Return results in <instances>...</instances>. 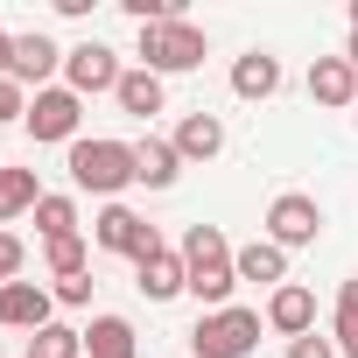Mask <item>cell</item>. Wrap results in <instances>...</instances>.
Returning a JSON list of instances; mask_svg holds the SVG:
<instances>
[{
	"instance_id": "cell-29",
	"label": "cell",
	"mask_w": 358,
	"mask_h": 358,
	"mask_svg": "<svg viewBox=\"0 0 358 358\" xmlns=\"http://www.w3.org/2000/svg\"><path fill=\"white\" fill-rule=\"evenodd\" d=\"M8 71H15V36L0 29V78H8Z\"/></svg>"
},
{
	"instance_id": "cell-6",
	"label": "cell",
	"mask_w": 358,
	"mask_h": 358,
	"mask_svg": "<svg viewBox=\"0 0 358 358\" xmlns=\"http://www.w3.org/2000/svg\"><path fill=\"white\" fill-rule=\"evenodd\" d=\"M267 239H274L281 253L316 246V239H323V204H316L309 190H281V197L267 204Z\"/></svg>"
},
{
	"instance_id": "cell-23",
	"label": "cell",
	"mask_w": 358,
	"mask_h": 358,
	"mask_svg": "<svg viewBox=\"0 0 358 358\" xmlns=\"http://www.w3.org/2000/svg\"><path fill=\"white\" fill-rule=\"evenodd\" d=\"M43 260H50V274H57V281L92 274V267H85V239H50V246H43Z\"/></svg>"
},
{
	"instance_id": "cell-28",
	"label": "cell",
	"mask_w": 358,
	"mask_h": 358,
	"mask_svg": "<svg viewBox=\"0 0 358 358\" xmlns=\"http://www.w3.org/2000/svg\"><path fill=\"white\" fill-rule=\"evenodd\" d=\"M288 358H337V344L309 330V337H295V344H288Z\"/></svg>"
},
{
	"instance_id": "cell-8",
	"label": "cell",
	"mask_w": 358,
	"mask_h": 358,
	"mask_svg": "<svg viewBox=\"0 0 358 358\" xmlns=\"http://www.w3.org/2000/svg\"><path fill=\"white\" fill-rule=\"evenodd\" d=\"M78 120H85V99H78L71 85H50V92L29 99V120H22V127H29V141H64V148H71V141H78Z\"/></svg>"
},
{
	"instance_id": "cell-5",
	"label": "cell",
	"mask_w": 358,
	"mask_h": 358,
	"mask_svg": "<svg viewBox=\"0 0 358 358\" xmlns=\"http://www.w3.org/2000/svg\"><path fill=\"white\" fill-rule=\"evenodd\" d=\"M92 239H99L106 253H127L134 267L162 253V232H155V225H148V218H141L134 204H106V211L92 218Z\"/></svg>"
},
{
	"instance_id": "cell-31",
	"label": "cell",
	"mask_w": 358,
	"mask_h": 358,
	"mask_svg": "<svg viewBox=\"0 0 358 358\" xmlns=\"http://www.w3.org/2000/svg\"><path fill=\"white\" fill-rule=\"evenodd\" d=\"M344 358H358V337H351V344H344Z\"/></svg>"
},
{
	"instance_id": "cell-25",
	"label": "cell",
	"mask_w": 358,
	"mask_h": 358,
	"mask_svg": "<svg viewBox=\"0 0 358 358\" xmlns=\"http://www.w3.org/2000/svg\"><path fill=\"white\" fill-rule=\"evenodd\" d=\"M22 267H29V246H22L15 232H0V288H8V281H22Z\"/></svg>"
},
{
	"instance_id": "cell-20",
	"label": "cell",
	"mask_w": 358,
	"mask_h": 358,
	"mask_svg": "<svg viewBox=\"0 0 358 358\" xmlns=\"http://www.w3.org/2000/svg\"><path fill=\"white\" fill-rule=\"evenodd\" d=\"M29 218H36L43 246H50V239H78V197H64V190H43V204H36Z\"/></svg>"
},
{
	"instance_id": "cell-27",
	"label": "cell",
	"mask_w": 358,
	"mask_h": 358,
	"mask_svg": "<svg viewBox=\"0 0 358 358\" xmlns=\"http://www.w3.org/2000/svg\"><path fill=\"white\" fill-rule=\"evenodd\" d=\"M50 295H57L64 309H85V302H92V274H71V281H57Z\"/></svg>"
},
{
	"instance_id": "cell-7",
	"label": "cell",
	"mask_w": 358,
	"mask_h": 358,
	"mask_svg": "<svg viewBox=\"0 0 358 358\" xmlns=\"http://www.w3.org/2000/svg\"><path fill=\"white\" fill-rule=\"evenodd\" d=\"M120 50H106V43H78V50H64V85L78 92V99H99V92H120Z\"/></svg>"
},
{
	"instance_id": "cell-35",
	"label": "cell",
	"mask_w": 358,
	"mask_h": 358,
	"mask_svg": "<svg viewBox=\"0 0 358 358\" xmlns=\"http://www.w3.org/2000/svg\"><path fill=\"white\" fill-rule=\"evenodd\" d=\"M22 358H29V351H22Z\"/></svg>"
},
{
	"instance_id": "cell-32",
	"label": "cell",
	"mask_w": 358,
	"mask_h": 358,
	"mask_svg": "<svg viewBox=\"0 0 358 358\" xmlns=\"http://www.w3.org/2000/svg\"><path fill=\"white\" fill-rule=\"evenodd\" d=\"M351 29H358V0H351Z\"/></svg>"
},
{
	"instance_id": "cell-13",
	"label": "cell",
	"mask_w": 358,
	"mask_h": 358,
	"mask_svg": "<svg viewBox=\"0 0 358 358\" xmlns=\"http://www.w3.org/2000/svg\"><path fill=\"white\" fill-rule=\"evenodd\" d=\"M176 176H183V155H176V141H162V134L134 141V183H148V190H169Z\"/></svg>"
},
{
	"instance_id": "cell-34",
	"label": "cell",
	"mask_w": 358,
	"mask_h": 358,
	"mask_svg": "<svg viewBox=\"0 0 358 358\" xmlns=\"http://www.w3.org/2000/svg\"><path fill=\"white\" fill-rule=\"evenodd\" d=\"M0 169H8V162H0Z\"/></svg>"
},
{
	"instance_id": "cell-19",
	"label": "cell",
	"mask_w": 358,
	"mask_h": 358,
	"mask_svg": "<svg viewBox=\"0 0 358 358\" xmlns=\"http://www.w3.org/2000/svg\"><path fill=\"white\" fill-rule=\"evenodd\" d=\"M113 99H120V113H134V120H155V113H162V78L134 64V71L120 78V92H113Z\"/></svg>"
},
{
	"instance_id": "cell-22",
	"label": "cell",
	"mask_w": 358,
	"mask_h": 358,
	"mask_svg": "<svg viewBox=\"0 0 358 358\" xmlns=\"http://www.w3.org/2000/svg\"><path fill=\"white\" fill-rule=\"evenodd\" d=\"M29 358H85V330L50 323V330H36V337H29Z\"/></svg>"
},
{
	"instance_id": "cell-30",
	"label": "cell",
	"mask_w": 358,
	"mask_h": 358,
	"mask_svg": "<svg viewBox=\"0 0 358 358\" xmlns=\"http://www.w3.org/2000/svg\"><path fill=\"white\" fill-rule=\"evenodd\" d=\"M344 57H351V71H358V29H351V50H344Z\"/></svg>"
},
{
	"instance_id": "cell-11",
	"label": "cell",
	"mask_w": 358,
	"mask_h": 358,
	"mask_svg": "<svg viewBox=\"0 0 358 358\" xmlns=\"http://www.w3.org/2000/svg\"><path fill=\"white\" fill-rule=\"evenodd\" d=\"M267 330H281L288 344L309 337V330H316V295H309L302 281H281V288L267 295Z\"/></svg>"
},
{
	"instance_id": "cell-3",
	"label": "cell",
	"mask_w": 358,
	"mask_h": 358,
	"mask_svg": "<svg viewBox=\"0 0 358 358\" xmlns=\"http://www.w3.org/2000/svg\"><path fill=\"white\" fill-rule=\"evenodd\" d=\"M204 29L190 22V15H169V22H155V29H141V43H134V57H141V71H155V78H176V71H197L204 64Z\"/></svg>"
},
{
	"instance_id": "cell-17",
	"label": "cell",
	"mask_w": 358,
	"mask_h": 358,
	"mask_svg": "<svg viewBox=\"0 0 358 358\" xmlns=\"http://www.w3.org/2000/svg\"><path fill=\"white\" fill-rule=\"evenodd\" d=\"M85 358H141V337L127 316H92L85 330Z\"/></svg>"
},
{
	"instance_id": "cell-24",
	"label": "cell",
	"mask_w": 358,
	"mask_h": 358,
	"mask_svg": "<svg viewBox=\"0 0 358 358\" xmlns=\"http://www.w3.org/2000/svg\"><path fill=\"white\" fill-rule=\"evenodd\" d=\"M330 323H337V344H351V337H358V274L337 288V316H330Z\"/></svg>"
},
{
	"instance_id": "cell-21",
	"label": "cell",
	"mask_w": 358,
	"mask_h": 358,
	"mask_svg": "<svg viewBox=\"0 0 358 358\" xmlns=\"http://www.w3.org/2000/svg\"><path fill=\"white\" fill-rule=\"evenodd\" d=\"M239 281H267V288H281V281H288V253H281L274 239L239 246Z\"/></svg>"
},
{
	"instance_id": "cell-1",
	"label": "cell",
	"mask_w": 358,
	"mask_h": 358,
	"mask_svg": "<svg viewBox=\"0 0 358 358\" xmlns=\"http://www.w3.org/2000/svg\"><path fill=\"white\" fill-rule=\"evenodd\" d=\"M183 274H190V295L211 309H232V288H239V246L218 232V225H190L183 232Z\"/></svg>"
},
{
	"instance_id": "cell-12",
	"label": "cell",
	"mask_w": 358,
	"mask_h": 358,
	"mask_svg": "<svg viewBox=\"0 0 358 358\" xmlns=\"http://www.w3.org/2000/svg\"><path fill=\"white\" fill-rule=\"evenodd\" d=\"M309 99L316 106H358V71H351V57H316L309 64Z\"/></svg>"
},
{
	"instance_id": "cell-9",
	"label": "cell",
	"mask_w": 358,
	"mask_h": 358,
	"mask_svg": "<svg viewBox=\"0 0 358 358\" xmlns=\"http://www.w3.org/2000/svg\"><path fill=\"white\" fill-rule=\"evenodd\" d=\"M57 323V295L43 288V281H8L0 288V330H50Z\"/></svg>"
},
{
	"instance_id": "cell-15",
	"label": "cell",
	"mask_w": 358,
	"mask_h": 358,
	"mask_svg": "<svg viewBox=\"0 0 358 358\" xmlns=\"http://www.w3.org/2000/svg\"><path fill=\"white\" fill-rule=\"evenodd\" d=\"M169 141H176V155H183V162H211V155L225 148V120H218V113H183Z\"/></svg>"
},
{
	"instance_id": "cell-2",
	"label": "cell",
	"mask_w": 358,
	"mask_h": 358,
	"mask_svg": "<svg viewBox=\"0 0 358 358\" xmlns=\"http://www.w3.org/2000/svg\"><path fill=\"white\" fill-rule=\"evenodd\" d=\"M64 169H71L78 190L120 204V190L134 183V141H71V162Z\"/></svg>"
},
{
	"instance_id": "cell-10",
	"label": "cell",
	"mask_w": 358,
	"mask_h": 358,
	"mask_svg": "<svg viewBox=\"0 0 358 358\" xmlns=\"http://www.w3.org/2000/svg\"><path fill=\"white\" fill-rule=\"evenodd\" d=\"M57 71H64V50H57V43H50L43 29L15 36V71H8V78H15V85H22L29 99H36V92H50V78H57Z\"/></svg>"
},
{
	"instance_id": "cell-33",
	"label": "cell",
	"mask_w": 358,
	"mask_h": 358,
	"mask_svg": "<svg viewBox=\"0 0 358 358\" xmlns=\"http://www.w3.org/2000/svg\"><path fill=\"white\" fill-rule=\"evenodd\" d=\"M351 120H358V106H351Z\"/></svg>"
},
{
	"instance_id": "cell-16",
	"label": "cell",
	"mask_w": 358,
	"mask_h": 358,
	"mask_svg": "<svg viewBox=\"0 0 358 358\" xmlns=\"http://www.w3.org/2000/svg\"><path fill=\"white\" fill-rule=\"evenodd\" d=\"M232 92H239V99H274V92H281V57H267V50L232 57Z\"/></svg>"
},
{
	"instance_id": "cell-14",
	"label": "cell",
	"mask_w": 358,
	"mask_h": 358,
	"mask_svg": "<svg viewBox=\"0 0 358 358\" xmlns=\"http://www.w3.org/2000/svg\"><path fill=\"white\" fill-rule=\"evenodd\" d=\"M134 274H141L134 288H141L148 302H176V295H190V274H183V253H169V246H162L155 260H141Z\"/></svg>"
},
{
	"instance_id": "cell-26",
	"label": "cell",
	"mask_w": 358,
	"mask_h": 358,
	"mask_svg": "<svg viewBox=\"0 0 358 358\" xmlns=\"http://www.w3.org/2000/svg\"><path fill=\"white\" fill-rule=\"evenodd\" d=\"M15 120H29V92L15 78H0V127H15Z\"/></svg>"
},
{
	"instance_id": "cell-4",
	"label": "cell",
	"mask_w": 358,
	"mask_h": 358,
	"mask_svg": "<svg viewBox=\"0 0 358 358\" xmlns=\"http://www.w3.org/2000/svg\"><path fill=\"white\" fill-rule=\"evenodd\" d=\"M253 344H260V309H239V302L197 316V330H190L197 358H253Z\"/></svg>"
},
{
	"instance_id": "cell-18",
	"label": "cell",
	"mask_w": 358,
	"mask_h": 358,
	"mask_svg": "<svg viewBox=\"0 0 358 358\" xmlns=\"http://www.w3.org/2000/svg\"><path fill=\"white\" fill-rule=\"evenodd\" d=\"M36 204H43L36 169H0V225H8V218H29Z\"/></svg>"
}]
</instances>
